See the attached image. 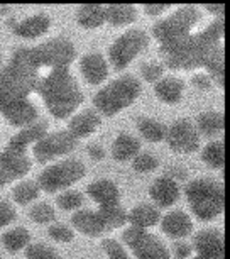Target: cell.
I'll use <instances>...</instances> for the list:
<instances>
[{"label":"cell","instance_id":"46","mask_svg":"<svg viewBox=\"0 0 230 259\" xmlns=\"http://www.w3.org/2000/svg\"><path fill=\"white\" fill-rule=\"evenodd\" d=\"M0 61H2V56H0Z\"/></svg>","mask_w":230,"mask_h":259},{"label":"cell","instance_id":"28","mask_svg":"<svg viewBox=\"0 0 230 259\" xmlns=\"http://www.w3.org/2000/svg\"><path fill=\"white\" fill-rule=\"evenodd\" d=\"M137 129H139L141 136L148 139L149 143H161L163 139H166V127L153 117L137 119Z\"/></svg>","mask_w":230,"mask_h":259},{"label":"cell","instance_id":"15","mask_svg":"<svg viewBox=\"0 0 230 259\" xmlns=\"http://www.w3.org/2000/svg\"><path fill=\"white\" fill-rule=\"evenodd\" d=\"M51 27V19L48 14H32L22 21L14 22L12 32L24 39H36L46 34Z\"/></svg>","mask_w":230,"mask_h":259},{"label":"cell","instance_id":"16","mask_svg":"<svg viewBox=\"0 0 230 259\" xmlns=\"http://www.w3.org/2000/svg\"><path fill=\"white\" fill-rule=\"evenodd\" d=\"M161 229L168 237L171 239H185L188 237L193 231V222L188 213L183 210H173L166 213L161 221Z\"/></svg>","mask_w":230,"mask_h":259},{"label":"cell","instance_id":"11","mask_svg":"<svg viewBox=\"0 0 230 259\" xmlns=\"http://www.w3.org/2000/svg\"><path fill=\"white\" fill-rule=\"evenodd\" d=\"M78 139H75L68 131L46 134L34 144V158L37 163H50V161L71 153L76 148Z\"/></svg>","mask_w":230,"mask_h":259},{"label":"cell","instance_id":"32","mask_svg":"<svg viewBox=\"0 0 230 259\" xmlns=\"http://www.w3.org/2000/svg\"><path fill=\"white\" fill-rule=\"evenodd\" d=\"M39 193H41V188H39L37 182H31V180L21 182L16 188L12 190L14 202L19 203V205H29L39 197Z\"/></svg>","mask_w":230,"mask_h":259},{"label":"cell","instance_id":"9","mask_svg":"<svg viewBox=\"0 0 230 259\" xmlns=\"http://www.w3.org/2000/svg\"><path fill=\"white\" fill-rule=\"evenodd\" d=\"M32 51L39 65L44 68H68L76 56L73 42L65 37L50 39V41L32 48Z\"/></svg>","mask_w":230,"mask_h":259},{"label":"cell","instance_id":"23","mask_svg":"<svg viewBox=\"0 0 230 259\" xmlns=\"http://www.w3.org/2000/svg\"><path fill=\"white\" fill-rule=\"evenodd\" d=\"M183 92H185V83L179 80V78L174 76H166L161 78V80L154 85V94L156 97L164 102V104H178V102L183 99Z\"/></svg>","mask_w":230,"mask_h":259},{"label":"cell","instance_id":"5","mask_svg":"<svg viewBox=\"0 0 230 259\" xmlns=\"http://www.w3.org/2000/svg\"><path fill=\"white\" fill-rule=\"evenodd\" d=\"M141 95V83L135 76L122 75L97 92L94 105L100 114L114 117L130 107Z\"/></svg>","mask_w":230,"mask_h":259},{"label":"cell","instance_id":"12","mask_svg":"<svg viewBox=\"0 0 230 259\" xmlns=\"http://www.w3.org/2000/svg\"><path fill=\"white\" fill-rule=\"evenodd\" d=\"M166 141L168 146L178 154H192L197 153L202 146V136L192 120L179 119L176 120L169 131H166Z\"/></svg>","mask_w":230,"mask_h":259},{"label":"cell","instance_id":"41","mask_svg":"<svg viewBox=\"0 0 230 259\" xmlns=\"http://www.w3.org/2000/svg\"><path fill=\"white\" fill-rule=\"evenodd\" d=\"M192 83L197 89H210L212 87V76L208 75L207 71H198V73H195L193 78H192Z\"/></svg>","mask_w":230,"mask_h":259},{"label":"cell","instance_id":"38","mask_svg":"<svg viewBox=\"0 0 230 259\" xmlns=\"http://www.w3.org/2000/svg\"><path fill=\"white\" fill-rule=\"evenodd\" d=\"M102 247H104V251L109 259H130L129 254L125 252V249L122 247L115 239H105V241L102 242Z\"/></svg>","mask_w":230,"mask_h":259},{"label":"cell","instance_id":"24","mask_svg":"<svg viewBox=\"0 0 230 259\" xmlns=\"http://www.w3.org/2000/svg\"><path fill=\"white\" fill-rule=\"evenodd\" d=\"M141 151L139 139L130 134H119L112 144V158L115 161H129L134 159Z\"/></svg>","mask_w":230,"mask_h":259},{"label":"cell","instance_id":"36","mask_svg":"<svg viewBox=\"0 0 230 259\" xmlns=\"http://www.w3.org/2000/svg\"><path fill=\"white\" fill-rule=\"evenodd\" d=\"M158 159L154 158L153 154H148V153H141L137 154L134 158V163H132V168L139 173H149V171H154L158 168Z\"/></svg>","mask_w":230,"mask_h":259},{"label":"cell","instance_id":"30","mask_svg":"<svg viewBox=\"0 0 230 259\" xmlns=\"http://www.w3.org/2000/svg\"><path fill=\"white\" fill-rule=\"evenodd\" d=\"M203 163L210 166L213 169H222L225 164V148H223V141H212L205 146L203 153H202Z\"/></svg>","mask_w":230,"mask_h":259},{"label":"cell","instance_id":"25","mask_svg":"<svg viewBox=\"0 0 230 259\" xmlns=\"http://www.w3.org/2000/svg\"><path fill=\"white\" fill-rule=\"evenodd\" d=\"M223 114L222 112H217V110H207V112H202L198 117H197V131L200 133V136H207V138H215V136L222 134L223 131Z\"/></svg>","mask_w":230,"mask_h":259},{"label":"cell","instance_id":"33","mask_svg":"<svg viewBox=\"0 0 230 259\" xmlns=\"http://www.w3.org/2000/svg\"><path fill=\"white\" fill-rule=\"evenodd\" d=\"M29 215H31V221L34 224H41V226H44V224L55 222L56 212L50 203L42 202V203L34 205V207L31 208V212H29Z\"/></svg>","mask_w":230,"mask_h":259},{"label":"cell","instance_id":"2","mask_svg":"<svg viewBox=\"0 0 230 259\" xmlns=\"http://www.w3.org/2000/svg\"><path fill=\"white\" fill-rule=\"evenodd\" d=\"M164 63L173 70L205 68L218 87H223V19H215L202 32L169 46H161Z\"/></svg>","mask_w":230,"mask_h":259},{"label":"cell","instance_id":"44","mask_svg":"<svg viewBox=\"0 0 230 259\" xmlns=\"http://www.w3.org/2000/svg\"><path fill=\"white\" fill-rule=\"evenodd\" d=\"M88 154H90L91 159H102V158H105V149L102 148V146L95 144L88 148Z\"/></svg>","mask_w":230,"mask_h":259},{"label":"cell","instance_id":"17","mask_svg":"<svg viewBox=\"0 0 230 259\" xmlns=\"http://www.w3.org/2000/svg\"><path fill=\"white\" fill-rule=\"evenodd\" d=\"M149 195L159 207H171L179 198V187L171 177L156 178L149 187Z\"/></svg>","mask_w":230,"mask_h":259},{"label":"cell","instance_id":"39","mask_svg":"<svg viewBox=\"0 0 230 259\" xmlns=\"http://www.w3.org/2000/svg\"><path fill=\"white\" fill-rule=\"evenodd\" d=\"M50 236L56 242H71L75 239V232L65 224H53L50 227Z\"/></svg>","mask_w":230,"mask_h":259},{"label":"cell","instance_id":"13","mask_svg":"<svg viewBox=\"0 0 230 259\" xmlns=\"http://www.w3.org/2000/svg\"><path fill=\"white\" fill-rule=\"evenodd\" d=\"M32 163L27 158L26 151H17L7 148L0 153V188L12 183L14 180H19L31 171Z\"/></svg>","mask_w":230,"mask_h":259},{"label":"cell","instance_id":"4","mask_svg":"<svg viewBox=\"0 0 230 259\" xmlns=\"http://www.w3.org/2000/svg\"><path fill=\"white\" fill-rule=\"evenodd\" d=\"M187 198L200 221H212L223 212V185L213 178H197L187 187Z\"/></svg>","mask_w":230,"mask_h":259},{"label":"cell","instance_id":"26","mask_svg":"<svg viewBox=\"0 0 230 259\" xmlns=\"http://www.w3.org/2000/svg\"><path fill=\"white\" fill-rule=\"evenodd\" d=\"M76 22L83 29H99L105 24L104 6H81L76 11Z\"/></svg>","mask_w":230,"mask_h":259},{"label":"cell","instance_id":"43","mask_svg":"<svg viewBox=\"0 0 230 259\" xmlns=\"http://www.w3.org/2000/svg\"><path fill=\"white\" fill-rule=\"evenodd\" d=\"M166 11H168V7L166 6H146L144 7V12L148 14V16H153V17L163 16Z\"/></svg>","mask_w":230,"mask_h":259},{"label":"cell","instance_id":"42","mask_svg":"<svg viewBox=\"0 0 230 259\" xmlns=\"http://www.w3.org/2000/svg\"><path fill=\"white\" fill-rule=\"evenodd\" d=\"M192 252H193V249L190 244H185V242H179V244H176L174 246V256L176 259H187L192 256Z\"/></svg>","mask_w":230,"mask_h":259},{"label":"cell","instance_id":"27","mask_svg":"<svg viewBox=\"0 0 230 259\" xmlns=\"http://www.w3.org/2000/svg\"><path fill=\"white\" fill-rule=\"evenodd\" d=\"M137 19V9L134 6H109L105 7V22L115 27L129 26Z\"/></svg>","mask_w":230,"mask_h":259},{"label":"cell","instance_id":"31","mask_svg":"<svg viewBox=\"0 0 230 259\" xmlns=\"http://www.w3.org/2000/svg\"><path fill=\"white\" fill-rule=\"evenodd\" d=\"M104 222L105 229H120L127 224V212L120 205H112V207H100L97 210Z\"/></svg>","mask_w":230,"mask_h":259},{"label":"cell","instance_id":"20","mask_svg":"<svg viewBox=\"0 0 230 259\" xmlns=\"http://www.w3.org/2000/svg\"><path fill=\"white\" fill-rule=\"evenodd\" d=\"M71 224L78 232L86 237H99L107 231L99 212L94 210H78L71 217Z\"/></svg>","mask_w":230,"mask_h":259},{"label":"cell","instance_id":"8","mask_svg":"<svg viewBox=\"0 0 230 259\" xmlns=\"http://www.w3.org/2000/svg\"><path fill=\"white\" fill-rule=\"evenodd\" d=\"M149 45V36L143 29H130L114 41L109 50V60L117 71L125 70Z\"/></svg>","mask_w":230,"mask_h":259},{"label":"cell","instance_id":"6","mask_svg":"<svg viewBox=\"0 0 230 259\" xmlns=\"http://www.w3.org/2000/svg\"><path fill=\"white\" fill-rule=\"evenodd\" d=\"M200 22V12L195 7H179L171 16L161 21L153 27L154 37L161 46H169L179 42L195 32V27Z\"/></svg>","mask_w":230,"mask_h":259},{"label":"cell","instance_id":"14","mask_svg":"<svg viewBox=\"0 0 230 259\" xmlns=\"http://www.w3.org/2000/svg\"><path fill=\"white\" fill-rule=\"evenodd\" d=\"M80 70L88 85H102L109 76V63L100 53H88L81 58Z\"/></svg>","mask_w":230,"mask_h":259},{"label":"cell","instance_id":"21","mask_svg":"<svg viewBox=\"0 0 230 259\" xmlns=\"http://www.w3.org/2000/svg\"><path fill=\"white\" fill-rule=\"evenodd\" d=\"M48 134V124L46 122H34V124L22 127L21 133H17L9 141V148L17 151H26L27 146L36 144L39 139H42Z\"/></svg>","mask_w":230,"mask_h":259},{"label":"cell","instance_id":"34","mask_svg":"<svg viewBox=\"0 0 230 259\" xmlns=\"http://www.w3.org/2000/svg\"><path fill=\"white\" fill-rule=\"evenodd\" d=\"M83 203V197L80 192H75V190H68V192H63L61 195H58L56 198V205L61 210H66V212H71V210L80 208Z\"/></svg>","mask_w":230,"mask_h":259},{"label":"cell","instance_id":"29","mask_svg":"<svg viewBox=\"0 0 230 259\" xmlns=\"http://www.w3.org/2000/svg\"><path fill=\"white\" fill-rule=\"evenodd\" d=\"M29 242H31V234L24 227L11 229L2 236V244L9 252H19L21 249L29 246Z\"/></svg>","mask_w":230,"mask_h":259},{"label":"cell","instance_id":"18","mask_svg":"<svg viewBox=\"0 0 230 259\" xmlns=\"http://www.w3.org/2000/svg\"><path fill=\"white\" fill-rule=\"evenodd\" d=\"M86 193L90 198L100 205V207H112V205H120V190L119 187L110 182V180H99L88 185Z\"/></svg>","mask_w":230,"mask_h":259},{"label":"cell","instance_id":"40","mask_svg":"<svg viewBox=\"0 0 230 259\" xmlns=\"http://www.w3.org/2000/svg\"><path fill=\"white\" fill-rule=\"evenodd\" d=\"M17 212L14 208L12 203H9L7 200H0V227H7L16 221Z\"/></svg>","mask_w":230,"mask_h":259},{"label":"cell","instance_id":"35","mask_svg":"<svg viewBox=\"0 0 230 259\" xmlns=\"http://www.w3.org/2000/svg\"><path fill=\"white\" fill-rule=\"evenodd\" d=\"M27 259H61V256L58 254L55 249H51L46 244H31L27 246L26 251Z\"/></svg>","mask_w":230,"mask_h":259},{"label":"cell","instance_id":"3","mask_svg":"<svg viewBox=\"0 0 230 259\" xmlns=\"http://www.w3.org/2000/svg\"><path fill=\"white\" fill-rule=\"evenodd\" d=\"M36 92L56 119H68L83 102L81 89L68 68H44Z\"/></svg>","mask_w":230,"mask_h":259},{"label":"cell","instance_id":"45","mask_svg":"<svg viewBox=\"0 0 230 259\" xmlns=\"http://www.w3.org/2000/svg\"><path fill=\"white\" fill-rule=\"evenodd\" d=\"M197 259H223V257H217V256H203V254H197Z\"/></svg>","mask_w":230,"mask_h":259},{"label":"cell","instance_id":"19","mask_svg":"<svg viewBox=\"0 0 230 259\" xmlns=\"http://www.w3.org/2000/svg\"><path fill=\"white\" fill-rule=\"evenodd\" d=\"M100 125V115L95 110H81L71 117L70 127H68V133H70L75 139H83L88 138L99 129Z\"/></svg>","mask_w":230,"mask_h":259},{"label":"cell","instance_id":"37","mask_svg":"<svg viewBox=\"0 0 230 259\" xmlns=\"http://www.w3.org/2000/svg\"><path fill=\"white\" fill-rule=\"evenodd\" d=\"M141 71H143V76H144L146 81L158 83L164 75V65L163 63H158V61H149L143 66V70Z\"/></svg>","mask_w":230,"mask_h":259},{"label":"cell","instance_id":"22","mask_svg":"<svg viewBox=\"0 0 230 259\" xmlns=\"http://www.w3.org/2000/svg\"><path fill=\"white\" fill-rule=\"evenodd\" d=\"M159 221H161L159 210L156 208L154 205H149V203L135 205V207L127 213V222H130L132 227L141 229V231L154 227Z\"/></svg>","mask_w":230,"mask_h":259},{"label":"cell","instance_id":"7","mask_svg":"<svg viewBox=\"0 0 230 259\" xmlns=\"http://www.w3.org/2000/svg\"><path fill=\"white\" fill-rule=\"evenodd\" d=\"M86 175V168L78 159H65L60 163L48 166L39 175L37 185L39 188L48 193H56L61 190H66L71 185L78 183Z\"/></svg>","mask_w":230,"mask_h":259},{"label":"cell","instance_id":"10","mask_svg":"<svg viewBox=\"0 0 230 259\" xmlns=\"http://www.w3.org/2000/svg\"><path fill=\"white\" fill-rule=\"evenodd\" d=\"M124 242L130 247L135 259H171L164 244L148 231L129 227L124 232Z\"/></svg>","mask_w":230,"mask_h":259},{"label":"cell","instance_id":"1","mask_svg":"<svg viewBox=\"0 0 230 259\" xmlns=\"http://www.w3.org/2000/svg\"><path fill=\"white\" fill-rule=\"evenodd\" d=\"M42 70L32 48L16 51L0 70V114L11 125L27 127L37 120V109L29 97L36 92Z\"/></svg>","mask_w":230,"mask_h":259}]
</instances>
